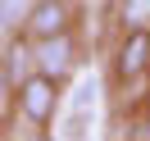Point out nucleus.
I'll list each match as a JSON object with an SVG mask.
<instances>
[{
    "instance_id": "f257e3e1",
    "label": "nucleus",
    "mask_w": 150,
    "mask_h": 141,
    "mask_svg": "<svg viewBox=\"0 0 150 141\" xmlns=\"http://www.w3.org/2000/svg\"><path fill=\"white\" fill-rule=\"evenodd\" d=\"M14 100H18V114L28 123H37V128H46L50 118H55V105H59V77L50 73H28L18 77V86H14Z\"/></svg>"
},
{
    "instance_id": "f03ea898",
    "label": "nucleus",
    "mask_w": 150,
    "mask_h": 141,
    "mask_svg": "<svg viewBox=\"0 0 150 141\" xmlns=\"http://www.w3.org/2000/svg\"><path fill=\"white\" fill-rule=\"evenodd\" d=\"M150 68V28H123V41H118V55H114V73L123 82L141 77Z\"/></svg>"
},
{
    "instance_id": "7ed1b4c3",
    "label": "nucleus",
    "mask_w": 150,
    "mask_h": 141,
    "mask_svg": "<svg viewBox=\"0 0 150 141\" xmlns=\"http://www.w3.org/2000/svg\"><path fill=\"white\" fill-rule=\"evenodd\" d=\"M23 32H28L32 41L68 32V5L64 0H32L28 14H23Z\"/></svg>"
},
{
    "instance_id": "20e7f679",
    "label": "nucleus",
    "mask_w": 150,
    "mask_h": 141,
    "mask_svg": "<svg viewBox=\"0 0 150 141\" xmlns=\"http://www.w3.org/2000/svg\"><path fill=\"white\" fill-rule=\"evenodd\" d=\"M32 59H37L41 73L64 77V73H68V64H73V37H68V32H59V37H41V41H37V50H32Z\"/></svg>"
},
{
    "instance_id": "39448f33",
    "label": "nucleus",
    "mask_w": 150,
    "mask_h": 141,
    "mask_svg": "<svg viewBox=\"0 0 150 141\" xmlns=\"http://www.w3.org/2000/svg\"><path fill=\"white\" fill-rule=\"evenodd\" d=\"M118 18H123V28H146L150 23V0H118Z\"/></svg>"
},
{
    "instance_id": "423d86ee",
    "label": "nucleus",
    "mask_w": 150,
    "mask_h": 141,
    "mask_svg": "<svg viewBox=\"0 0 150 141\" xmlns=\"http://www.w3.org/2000/svg\"><path fill=\"white\" fill-rule=\"evenodd\" d=\"M73 109H77V114L96 109V77H82V82H77V96H73Z\"/></svg>"
},
{
    "instance_id": "0eeeda50",
    "label": "nucleus",
    "mask_w": 150,
    "mask_h": 141,
    "mask_svg": "<svg viewBox=\"0 0 150 141\" xmlns=\"http://www.w3.org/2000/svg\"><path fill=\"white\" fill-rule=\"evenodd\" d=\"M9 91H14V86H9V73H5V64H0V105L9 100Z\"/></svg>"
}]
</instances>
